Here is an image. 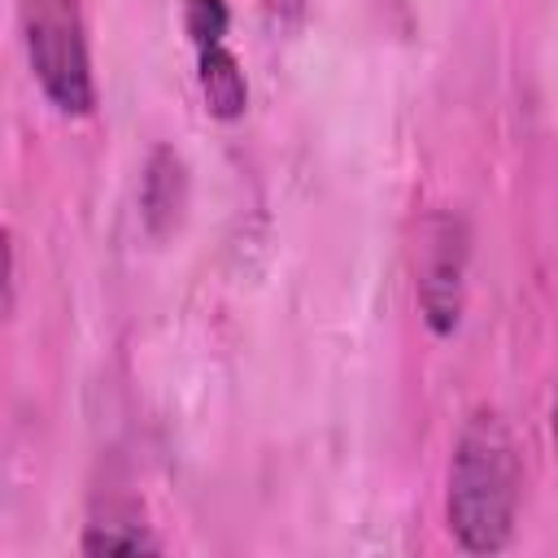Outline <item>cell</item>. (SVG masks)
<instances>
[{"label": "cell", "mask_w": 558, "mask_h": 558, "mask_svg": "<svg viewBox=\"0 0 558 558\" xmlns=\"http://www.w3.org/2000/svg\"><path fill=\"white\" fill-rule=\"evenodd\" d=\"M157 541L140 523H92L83 536V554H153Z\"/></svg>", "instance_id": "cell-5"}, {"label": "cell", "mask_w": 558, "mask_h": 558, "mask_svg": "<svg viewBox=\"0 0 558 558\" xmlns=\"http://www.w3.org/2000/svg\"><path fill=\"white\" fill-rule=\"evenodd\" d=\"M554 449H558V397H554Z\"/></svg>", "instance_id": "cell-7"}, {"label": "cell", "mask_w": 558, "mask_h": 558, "mask_svg": "<svg viewBox=\"0 0 558 558\" xmlns=\"http://www.w3.org/2000/svg\"><path fill=\"white\" fill-rule=\"evenodd\" d=\"M22 39L44 96L61 113H92V61L74 0H22Z\"/></svg>", "instance_id": "cell-2"}, {"label": "cell", "mask_w": 558, "mask_h": 558, "mask_svg": "<svg viewBox=\"0 0 558 558\" xmlns=\"http://www.w3.org/2000/svg\"><path fill=\"white\" fill-rule=\"evenodd\" d=\"M519 510V449L493 405L466 414L449 462V532L466 554L510 545Z\"/></svg>", "instance_id": "cell-1"}, {"label": "cell", "mask_w": 558, "mask_h": 558, "mask_svg": "<svg viewBox=\"0 0 558 558\" xmlns=\"http://www.w3.org/2000/svg\"><path fill=\"white\" fill-rule=\"evenodd\" d=\"M423 266H418V301L423 318L432 323L436 336L458 327L462 314V275H466V240L458 218H436L427 222L423 235Z\"/></svg>", "instance_id": "cell-3"}, {"label": "cell", "mask_w": 558, "mask_h": 558, "mask_svg": "<svg viewBox=\"0 0 558 558\" xmlns=\"http://www.w3.org/2000/svg\"><path fill=\"white\" fill-rule=\"evenodd\" d=\"M227 0H183V31L192 35L196 48H209V44H222L227 35Z\"/></svg>", "instance_id": "cell-6"}, {"label": "cell", "mask_w": 558, "mask_h": 558, "mask_svg": "<svg viewBox=\"0 0 558 558\" xmlns=\"http://www.w3.org/2000/svg\"><path fill=\"white\" fill-rule=\"evenodd\" d=\"M196 78H201V96H205V109L222 122L240 118L244 105H248V83H244V70L235 61V52L227 44H209V48H196Z\"/></svg>", "instance_id": "cell-4"}]
</instances>
